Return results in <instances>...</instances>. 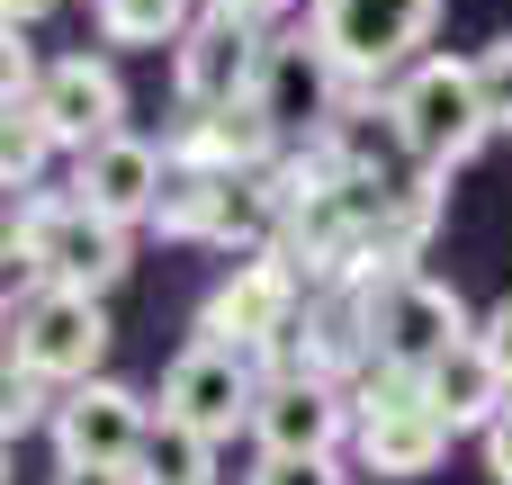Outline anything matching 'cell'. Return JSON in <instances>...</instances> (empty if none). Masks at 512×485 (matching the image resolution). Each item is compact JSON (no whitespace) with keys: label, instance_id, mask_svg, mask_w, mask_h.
I'll return each instance as SVG.
<instances>
[{"label":"cell","instance_id":"obj_18","mask_svg":"<svg viewBox=\"0 0 512 485\" xmlns=\"http://www.w3.org/2000/svg\"><path fill=\"white\" fill-rule=\"evenodd\" d=\"M99 45H144V54H180V36L198 27V0H90Z\"/></svg>","mask_w":512,"mask_h":485},{"label":"cell","instance_id":"obj_5","mask_svg":"<svg viewBox=\"0 0 512 485\" xmlns=\"http://www.w3.org/2000/svg\"><path fill=\"white\" fill-rule=\"evenodd\" d=\"M450 441L459 432L441 423V405H432L423 378L369 369V387H360V468L369 477H432L450 459Z\"/></svg>","mask_w":512,"mask_h":485},{"label":"cell","instance_id":"obj_25","mask_svg":"<svg viewBox=\"0 0 512 485\" xmlns=\"http://www.w3.org/2000/svg\"><path fill=\"white\" fill-rule=\"evenodd\" d=\"M486 477H495V485H512V405H504V423L486 432Z\"/></svg>","mask_w":512,"mask_h":485},{"label":"cell","instance_id":"obj_24","mask_svg":"<svg viewBox=\"0 0 512 485\" xmlns=\"http://www.w3.org/2000/svg\"><path fill=\"white\" fill-rule=\"evenodd\" d=\"M0 432H9V441L36 432V378H9V414H0Z\"/></svg>","mask_w":512,"mask_h":485},{"label":"cell","instance_id":"obj_13","mask_svg":"<svg viewBox=\"0 0 512 485\" xmlns=\"http://www.w3.org/2000/svg\"><path fill=\"white\" fill-rule=\"evenodd\" d=\"M162 189H171V153L144 144V135H117V144H99V153L72 162V207H90L117 234L126 225H153L162 216Z\"/></svg>","mask_w":512,"mask_h":485},{"label":"cell","instance_id":"obj_15","mask_svg":"<svg viewBox=\"0 0 512 485\" xmlns=\"http://www.w3.org/2000/svg\"><path fill=\"white\" fill-rule=\"evenodd\" d=\"M279 216V198L261 189V180H207V171H171V189H162V234H180V243H252L261 225Z\"/></svg>","mask_w":512,"mask_h":485},{"label":"cell","instance_id":"obj_3","mask_svg":"<svg viewBox=\"0 0 512 485\" xmlns=\"http://www.w3.org/2000/svg\"><path fill=\"white\" fill-rule=\"evenodd\" d=\"M9 261H27L36 288H72V297H108L126 279V234L99 225L90 207L72 198H36L18 225H9Z\"/></svg>","mask_w":512,"mask_h":485},{"label":"cell","instance_id":"obj_14","mask_svg":"<svg viewBox=\"0 0 512 485\" xmlns=\"http://www.w3.org/2000/svg\"><path fill=\"white\" fill-rule=\"evenodd\" d=\"M288 135L261 117V99H243V108H180V126H171V171H207V180H261L270 171V153H279Z\"/></svg>","mask_w":512,"mask_h":485},{"label":"cell","instance_id":"obj_9","mask_svg":"<svg viewBox=\"0 0 512 485\" xmlns=\"http://www.w3.org/2000/svg\"><path fill=\"white\" fill-rule=\"evenodd\" d=\"M153 423H162V414H153L135 387L90 378V387H72V396L54 405V459H63V468H135L144 441H153Z\"/></svg>","mask_w":512,"mask_h":485},{"label":"cell","instance_id":"obj_22","mask_svg":"<svg viewBox=\"0 0 512 485\" xmlns=\"http://www.w3.org/2000/svg\"><path fill=\"white\" fill-rule=\"evenodd\" d=\"M252 485H342V477H333V459H261Z\"/></svg>","mask_w":512,"mask_h":485},{"label":"cell","instance_id":"obj_28","mask_svg":"<svg viewBox=\"0 0 512 485\" xmlns=\"http://www.w3.org/2000/svg\"><path fill=\"white\" fill-rule=\"evenodd\" d=\"M45 9H54V0H0V18H9V36H18V27H36Z\"/></svg>","mask_w":512,"mask_h":485},{"label":"cell","instance_id":"obj_10","mask_svg":"<svg viewBox=\"0 0 512 485\" xmlns=\"http://www.w3.org/2000/svg\"><path fill=\"white\" fill-rule=\"evenodd\" d=\"M36 117H45V135H54L72 162L99 153V144H117V135H126V81H117V63H108V54H63V63H45Z\"/></svg>","mask_w":512,"mask_h":485},{"label":"cell","instance_id":"obj_12","mask_svg":"<svg viewBox=\"0 0 512 485\" xmlns=\"http://www.w3.org/2000/svg\"><path fill=\"white\" fill-rule=\"evenodd\" d=\"M261 54H270L261 27L198 9V27H189L180 54H171V90H180V108H243L252 81H261Z\"/></svg>","mask_w":512,"mask_h":485},{"label":"cell","instance_id":"obj_21","mask_svg":"<svg viewBox=\"0 0 512 485\" xmlns=\"http://www.w3.org/2000/svg\"><path fill=\"white\" fill-rule=\"evenodd\" d=\"M477 90H486V117H495V135H512V36H495V45L477 54Z\"/></svg>","mask_w":512,"mask_h":485},{"label":"cell","instance_id":"obj_6","mask_svg":"<svg viewBox=\"0 0 512 485\" xmlns=\"http://www.w3.org/2000/svg\"><path fill=\"white\" fill-rule=\"evenodd\" d=\"M288 333H297V270H288V252L234 261L207 288V306H198V342H216V351H270Z\"/></svg>","mask_w":512,"mask_h":485},{"label":"cell","instance_id":"obj_4","mask_svg":"<svg viewBox=\"0 0 512 485\" xmlns=\"http://www.w3.org/2000/svg\"><path fill=\"white\" fill-rule=\"evenodd\" d=\"M99 351H108V306L99 297H72V288H27L9 306V378H36V387H90L99 378Z\"/></svg>","mask_w":512,"mask_h":485},{"label":"cell","instance_id":"obj_16","mask_svg":"<svg viewBox=\"0 0 512 485\" xmlns=\"http://www.w3.org/2000/svg\"><path fill=\"white\" fill-rule=\"evenodd\" d=\"M333 81H342V63L324 54V36H315V27H297V36H270L252 99H261V117H270L279 135H306V126H324Z\"/></svg>","mask_w":512,"mask_h":485},{"label":"cell","instance_id":"obj_20","mask_svg":"<svg viewBox=\"0 0 512 485\" xmlns=\"http://www.w3.org/2000/svg\"><path fill=\"white\" fill-rule=\"evenodd\" d=\"M45 153H63V144L45 135V117H36V108H9V126H0V180L27 189V180L45 171Z\"/></svg>","mask_w":512,"mask_h":485},{"label":"cell","instance_id":"obj_11","mask_svg":"<svg viewBox=\"0 0 512 485\" xmlns=\"http://www.w3.org/2000/svg\"><path fill=\"white\" fill-rule=\"evenodd\" d=\"M252 441L261 459H333L342 441H360V405L324 378H270L261 387V414H252Z\"/></svg>","mask_w":512,"mask_h":485},{"label":"cell","instance_id":"obj_27","mask_svg":"<svg viewBox=\"0 0 512 485\" xmlns=\"http://www.w3.org/2000/svg\"><path fill=\"white\" fill-rule=\"evenodd\" d=\"M45 485H135V468H54Z\"/></svg>","mask_w":512,"mask_h":485},{"label":"cell","instance_id":"obj_23","mask_svg":"<svg viewBox=\"0 0 512 485\" xmlns=\"http://www.w3.org/2000/svg\"><path fill=\"white\" fill-rule=\"evenodd\" d=\"M477 351H486V360L504 369V387H512V297H504V306H486V315H477Z\"/></svg>","mask_w":512,"mask_h":485},{"label":"cell","instance_id":"obj_19","mask_svg":"<svg viewBox=\"0 0 512 485\" xmlns=\"http://www.w3.org/2000/svg\"><path fill=\"white\" fill-rule=\"evenodd\" d=\"M135 485H216V441H198L180 423H153V441L135 459Z\"/></svg>","mask_w":512,"mask_h":485},{"label":"cell","instance_id":"obj_1","mask_svg":"<svg viewBox=\"0 0 512 485\" xmlns=\"http://www.w3.org/2000/svg\"><path fill=\"white\" fill-rule=\"evenodd\" d=\"M360 306H369V360L387 378H432L450 351L477 342V315L459 306V288H441V279H423L405 261L360 279Z\"/></svg>","mask_w":512,"mask_h":485},{"label":"cell","instance_id":"obj_7","mask_svg":"<svg viewBox=\"0 0 512 485\" xmlns=\"http://www.w3.org/2000/svg\"><path fill=\"white\" fill-rule=\"evenodd\" d=\"M306 27L324 36V54H333L351 81H378V72L414 63V45H432L441 0H315Z\"/></svg>","mask_w":512,"mask_h":485},{"label":"cell","instance_id":"obj_2","mask_svg":"<svg viewBox=\"0 0 512 485\" xmlns=\"http://www.w3.org/2000/svg\"><path fill=\"white\" fill-rule=\"evenodd\" d=\"M387 126H396V144L414 153V171H459V162L495 135L486 90H477V54H468V63H459V54H423V63L396 81Z\"/></svg>","mask_w":512,"mask_h":485},{"label":"cell","instance_id":"obj_26","mask_svg":"<svg viewBox=\"0 0 512 485\" xmlns=\"http://www.w3.org/2000/svg\"><path fill=\"white\" fill-rule=\"evenodd\" d=\"M207 9H216V18H243V27H261V18H279L288 0H207Z\"/></svg>","mask_w":512,"mask_h":485},{"label":"cell","instance_id":"obj_8","mask_svg":"<svg viewBox=\"0 0 512 485\" xmlns=\"http://www.w3.org/2000/svg\"><path fill=\"white\" fill-rule=\"evenodd\" d=\"M252 414H261V378L243 369V351H216V342H189L171 369H162V423H180V432H198V441H234V432H252Z\"/></svg>","mask_w":512,"mask_h":485},{"label":"cell","instance_id":"obj_17","mask_svg":"<svg viewBox=\"0 0 512 485\" xmlns=\"http://www.w3.org/2000/svg\"><path fill=\"white\" fill-rule=\"evenodd\" d=\"M423 387H432L441 423H450V432H477V441H486V432L504 423V405H512L504 369H495V360H486L477 342H468V351H450V360H441V369H432Z\"/></svg>","mask_w":512,"mask_h":485}]
</instances>
